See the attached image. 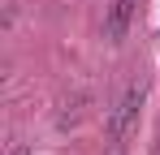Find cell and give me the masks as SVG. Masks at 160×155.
I'll return each mask as SVG.
<instances>
[{
    "label": "cell",
    "mask_w": 160,
    "mask_h": 155,
    "mask_svg": "<svg viewBox=\"0 0 160 155\" xmlns=\"http://www.w3.org/2000/svg\"><path fill=\"white\" fill-rule=\"evenodd\" d=\"M87 103H91V95H87V91H82V95H74V99H65L61 103V112H56V125L61 129H74L82 121V108H87Z\"/></svg>",
    "instance_id": "cell-3"
},
{
    "label": "cell",
    "mask_w": 160,
    "mask_h": 155,
    "mask_svg": "<svg viewBox=\"0 0 160 155\" xmlns=\"http://www.w3.org/2000/svg\"><path fill=\"white\" fill-rule=\"evenodd\" d=\"M9 155H30V151H26V147H13V151H9Z\"/></svg>",
    "instance_id": "cell-4"
},
{
    "label": "cell",
    "mask_w": 160,
    "mask_h": 155,
    "mask_svg": "<svg viewBox=\"0 0 160 155\" xmlns=\"http://www.w3.org/2000/svg\"><path fill=\"white\" fill-rule=\"evenodd\" d=\"M143 99H147V82H134L130 91L121 95V103H117V108H112V116H108V138H112V142H126V134L138 125Z\"/></svg>",
    "instance_id": "cell-1"
},
{
    "label": "cell",
    "mask_w": 160,
    "mask_h": 155,
    "mask_svg": "<svg viewBox=\"0 0 160 155\" xmlns=\"http://www.w3.org/2000/svg\"><path fill=\"white\" fill-rule=\"evenodd\" d=\"M134 9H138V0H112V4H108L104 30H108V39H112V43H121V39H126V30H130V22H134Z\"/></svg>",
    "instance_id": "cell-2"
}]
</instances>
